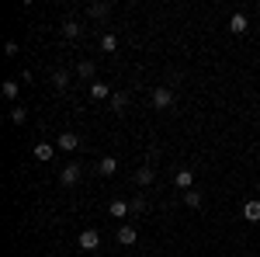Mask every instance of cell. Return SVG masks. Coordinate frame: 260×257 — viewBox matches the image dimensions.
<instances>
[{
  "instance_id": "8992f818",
  "label": "cell",
  "mask_w": 260,
  "mask_h": 257,
  "mask_svg": "<svg viewBox=\"0 0 260 257\" xmlns=\"http://www.w3.org/2000/svg\"><path fill=\"white\" fill-rule=\"evenodd\" d=\"M229 32H233V35H246V32H250V18H246V14H233V18H229Z\"/></svg>"
},
{
  "instance_id": "5b68a950",
  "label": "cell",
  "mask_w": 260,
  "mask_h": 257,
  "mask_svg": "<svg viewBox=\"0 0 260 257\" xmlns=\"http://www.w3.org/2000/svg\"><path fill=\"white\" fill-rule=\"evenodd\" d=\"M136 240H139V230H136V226H128V222L118 226V243H121V247H132Z\"/></svg>"
},
{
  "instance_id": "8fae6325",
  "label": "cell",
  "mask_w": 260,
  "mask_h": 257,
  "mask_svg": "<svg viewBox=\"0 0 260 257\" xmlns=\"http://www.w3.org/2000/svg\"><path fill=\"white\" fill-rule=\"evenodd\" d=\"M108 212H111V219H125L128 216V202H125V198H115V202L108 205Z\"/></svg>"
},
{
  "instance_id": "ac0fdd59",
  "label": "cell",
  "mask_w": 260,
  "mask_h": 257,
  "mask_svg": "<svg viewBox=\"0 0 260 257\" xmlns=\"http://www.w3.org/2000/svg\"><path fill=\"white\" fill-rule=\"evenodd\" d=\"M90 98H94V101L111 98V87H108V83H90Z\"/></svg>"
},
{
  "instance_id": "7402d4cb",
  "label": "cell",
  "mask_w": 260,
  "mask_h": 257,
  "mask_svg": "<svg viewBox=\"0 0 260 257\" xmlns=\"http://www.w3.org/2000/svg\"><path fill=\"white\" fill-rule=\"evenodd\" d=\"M11 122H14V125H24V122H28V111H24V108H11Z\"/></svg>"
},
{
  "instance_id": "30bf717a",
  "label": "cell",
  "mask_w": 260,
  "mask_h": 257,
  "mask_svg": "<svg viewBox=\"0 0 260 257\" xmlns=\"http://www.w3.org/2000/svg\"><path fill=\"white\" fill-rule=\"evenodd\" d=\"M52 157H56V146H52V142H39V146H35V160L49 163Z\"/></svg>"
},
{
  "instance_id": "277c9868",
  "label": "cell",
  "mask_w": 260,
  "mask_h": 257,
  "mask_svg": "<svg viewBox=\"0 0 260 257\" xmlns=\"http://www.w3.org/2000/svg\"><path fill=\"white\" fill-rule=\"evenodd\" d=\"M101 247V233L98 230H83L80 233V250H98Z\"/></svg>"
},
{
  "instance_id": "44dd1931",
  "label": "cell",
  "mask_w": 260,
  "mask_h": 257,
  "mask_svg": "<svg viewBox=\"0 0 260 257\" xmlns=\"http://www.w3.org/2000/svg\"><path fill=\"white\" fill-rule=\"evenodd\" d=\"M125 104H128V94H125V91L111 94V108H115V111H125Z\"/></svg>"
},
{
  "instance_id": "7a4b0ae2",
  "label": "cell",
  "mask_w": 260,
  "mask_h": 257,
  "mask_svg": "<svg viewBox=\"0 0 260 257\" xmlns=\"http://www.w3.org/2000/svg\"><path fill=\"white\" fill-rule=\"evenodd\" d=\"M174 184H177L180 191H191V184H194V170H191V167H180L177 174H174Z\"/></svg>"
},
{
  "instance_id": "7c38bea8",
  "label": "cell",
  "mask_w": 260,
  "mask_h": 257,
  "mask_svg": "<svg viewBox=\"0 0 260 257\" xmlns=\"http://www.w3.org/2000/svg\"><path fill=\"white\" fill-rule=\"evenodd\" d=\"M153 181H156V170H153V167H139V170H136V184H139V188L153 184Z\"/></svg>"
},
{
  "instance_id": "5bb4252c",
  "label": "cell",
  "mask_w": 260,
  "mask_h": 257,
  "mask_svg": "<svg viewBox=\"0 0 260 257\" xmlns=\"http://www.w3.org/2000/svg\"><path fill=\"white\" fill-rule=\"evenodd\" d=\"M94 73H98V66H94L90 60L77 63V77H80V80H94Z\"/></svg>"
},
{
  "instance_id": "ba28073f",
  "label": "cell",
  "mask_w": 260,
  "mask_h": 257,
  "mask_svg": "<svg viewBox=\"0 0 260 257\" xmlns=\"http://www.w3.org/2000/svg\"><path fill=\"white\" fill-rule=\"evenodd\" d=\"M56 146H59V150H66V153H73V150L80 146V136H77V132H62V136L56 139Z\"/></svg>"
},
{
  "instance_id": "cb8c5ba5",
  "label": "cell",
  "mask_w": 260,
  "mask_h": 257,
  "mask_svg": "<svg viewBox=\"0 0 260 257\" xmlns=\"http://www.w3.org/2000/svg\"><path fill=\"white\" fill-rule=\"evenodd\" d=\"M257 195H260V181H257Z\"/></svg>"
},
{
  "instance_id": "d4e9b609",
  "label": "cell",
  "mask_w": 260,
  "mask_h": 257,
  "mask_svg": "<svg viewBox=\"0 0 260 257\" xmlns=\"http://www.w3.org/2000/svg\"><path fill=\"white\" fill-rule=\"evenodd\" d=\"M246 257H250V254H246Z\"/></svg>"
},
{
  "instance_id": "603a6c76",
  "label": "cell",
  "mask_w": 260,
  "mask_h": 257,
  "mask_svg": "<svg viewBox=\"0 0 260 257\" xmlns=\"http://www.w3.org/2000/svg\"><path fill=\"white\" fill-rule=\"evenodd\" d=\"M128 212H132V216H139V212H146V198H132V202H128Z\"/></svg>"
},
{
  "instance_id": "d6986e66",
  "label": "cell",
  "mask_w": 260,
  "mask_h": 257,
  "mask_svg": "<svg viewBox=\"0 0 260 257\" xmlns=\"http://www.w3.org/2000/svg\"><path fill=\"white\" fill-rule=\"evenodd\" d=\"M115 49H118V39H115L111 32H104V35H101V52H115Z\"/></svg>"
},
{
  "instance_id": "3957f363",
  "label": "cell",
  "mask_w": 260,
  "mask_h": 257,
  "mask_svg": "<svg viewBox=\"0 0 260 257\" xmlns=\"http://www.w3.org/2000/svg\"><path fill=\"white\" fill-rule=\"evenodd\" d=\"M243 219L246 222H260V198H246L243 202Z\"/></svg>"
},
{
  "instance_id": "52a82bcc",
  "label": "cell",
  "mask_w": 260,
  "mask_h": 257,
  "mask_svg": "<svg viewBox=\"0 0 260 257\" xmlns=\"http://www.w3.org/2000/svg\"><path fill=\"white\" fill-rule=\"evenodd\" d=\"M59 181L66 184V188H70V184H77V181H80V167H77V163H66V167L59 170Z\"/></svg>"
},
{
  "instance_id": "4fadbf2b",
  "label": "cell",
  "mask_w": 260,
  "mask_h": 257,
  "mask_svg": "<svg viewBox=\"0 0 260 257\" xmlns=\"http://www.w3.org/2000/svg\"><path fill=\"white\" fill-rule=\"evenodd\" d=\"M62 35H66V39H80L83 35V28H80V21H62Z\"/></svg>"
},
{
  "instance_id": "e0dca14e",
  "label": "cell",
  "mask_w": 260,
  "mask_h": 257,
  "mask_svg": "<svg viewBox=\"0 0 260 257\" xmlns=\"http://www.w3.org/2000/svg\"><path fill=\"white\" fill-rule=\"evenodd\" d=\"M87 14H90V18H108V14H111V4H108V0H104V4H90Z\"/></svg>"
},
{
  "instance_id": "ffe728a7",
  "label": "cell",
  "mask_w": 260,
  "mask_h": 257,
  "mask_svg": "<svg viewBox=\"0 0 260 257\" xmlns=\"http://www.w3.org/2000/svg\"><path fill=\"white\" fill-rule=\"evenodd\" d=\"M184 205H187V209H201V191H194V188L184 191Z\"/></svg>"
},
{
  "instance_id": "9a60e30c",
  "label": "cell",
  "mask_w": 260,
  "mask_h": 257,
  "mask_svg": "<svg viewBox=\"0 0 260 257\" xmlns=\"http://www.w3.org/2000/svg\"><path fill=\"white\" fill-rule=\"evenodd\" d=\"M52 87L56 91H66L70 87V70H52Z\"/></svg>"
},
{
  "instance_id": "2e32d148",
  "label": "cell",
  "mask_w": 260,
  "mask_h": 257,
  "mask_svg": "<svg viewBox=\"0 0 260 257\" xmlns=\"http://www.w3.org/2000/svg\"><path fill=\"white\" fill-rule=\"evenodd\" d=\"M18 91H21V83H18V80H4V83H0V94H4L7 101H14V98H18Z\"/></svg>"
},
{
  "instance_id": "9c48e42d",
  "label": "cell",
  "mask_w": 260,
  "mask_h": 257,
  "mask_svg": "<svg viewBox=\"0 0 260 257\" xmlns=\"http://www.w3.org/2000/svg\"><path fill=\"white\" fill-rule=\"evenodd\" d=\"M98 174H101V178H115V174H118V160H115V157H104L98 163Z\"/></svg>"
},
{
  "instance_id": "6da1fadb",
  "label": "cell",
  "mask_w": 260,
  "mask_h": 257,
  "mask_svg": "<svg viewBox=\"0 0 260 257\" xmlns=\"http://www.w3.org/2000/svg\"><path fill=\"white\" fill-rule=\"evenodd\" d=\"M170 104H174V91H170V87H156V91H153V108H156V111H167Z\"/></svg>"
}]
</instances>
